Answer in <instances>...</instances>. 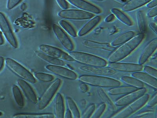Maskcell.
<instances>
[{"mask_svg": "<svg viewBox=\"0 0 157 118\" xmlns=\"http://www.w3.org/2000/svg\"><path fill=\"white\" fill-rule=\"evenodd\" d=\"M144 38V33H141L134 36L112 52L108 57V60L110 62H117L125 58L141 44Z\"/></svg>", "mask_w": 157, "mask_h": 118, "instance_id": "6da1fadb", "label": "cell"}, {"mask_svg": "<svg viewBox=\"0 0 157 118\" xmlns=\"http://www.w3.org/2000/svg\"><path fill=\"white\" fill-rule=\"evenodd\" d=\"M79 80L88 85L102 88H112L121 85L117 80L102 76L83 75L79 77Z\"/></svg>", "mask_w": 157, "mask_h": 118, "instance_id": "7a4b0ae2", "label": "cell"}, {"mask_svg": "<svg viewBox=\"0 0 157 118\" xmlns=\"http://www.w3.org/2000/svg\"><path fill=\"white\" fill-rule=\"evenodd\" d=\"M69 55L74 61L86 65L106 67L107 61L105 59L94 55L80 52L71 51Z\"/></svg>", "mask_w": 157, "mask_h": 118, "instance_id": "3957f363", "label": "cell"}, {"mask_svg": "<svg viewBox=\"0 0 157 118\" xmlns=\"http://www.w3.org/2000/svg\"><path fill=\"white\" fill-rule=\"evenodd\" d=\"M149 99V95L145 93L132 103L129 104L125 108L111 118H128L145 106L148 102Z\"/></svg>", "mask_w": 157, "mask_h": 118, "instance_id": "277c9868", "label": "cell"}, {"mask_svg": "<svg viewBox=\"0 0 157 118\" xmlns=\"http://www.w3.org/2000/svg\"><path fill=\"white\" fill-rule=\"evenodd\" d=\"M5 63L7 67L11 71L22 79L32 84H35L36 82V78L33 74L15 60L7 58L5 60Z\"/></svg>", "mask_w": 157, "mask_h": 118, "instance_id": "5b68a950", "label": "cell"}, {"mask_svg": "<svg viewBox=\"0 0 157 118\" xmlns=\"http://www.w3.org/2000/svg\"><path fill=\"white\" fill-rule=\"evenodd\" d=\"M61 84V80L57 78L46 89L39 100L38 108L40 110H43L48 106L59 88Z\"/></svg>", "mask_w": 157, "mask_h": 118, "instance_id": "8992f818", "label": "cell"}, {"mask_svg": "<svg viewBox=\"0 0 157 118\" xmlns=\"http://www.w3.org/2000/svg\"><path fill=\"white\" fill-rule=\"evenodd\" d=\"M58 16L63 19L85 20L90 19L94 16V14L80 10L67 9L60 11L58 13Z\"/></svg>", "mask_w": 157, "mask_h": 118, "instance_id": "52a82bcc", "label": "cell"}, {"mask_svg": "<svg viewBox=\"0 0 157 118\" xmlns=\"http://www.w3.org/2000/svg\"><path fill=\"white\" fill-rule=\"evenodd\" d=\"M39 49L41 53L54 58L71 62L75 61L69 54L56 47L47 45H42L39 46Z\"/></svg>", "mask_w": 157, "mask_h": 118, "instance_id": "ba28073f", "label": "cell"}, {"mask_svg": "<svg viewBox=\"0 0 157 118\" xmlns=\"http://www.w3.org/2000/svg\"><path fill=\"white\" fill-rule=\"evenodd\" d=\"M0 29L10 44L14 48H17L18 46L17 40L9 22L5 14L1 12H0Z\"/></svg>", "mask_w": 157, "mask_h": 118, "instance_id": "9c48e42d", "label": "cell"}, {"mask_svg": "<svg viewBox=\"0 0 157 118\" xmlns=\"http://www.w3.org/2000/svg\"><path fill=\"white\" fill-rule=\"evenodd\" d=\"M52 28L56 37L64 48L68 51H72L74 48L73 43L63 30L56 24H53Z\"/></svg>", "mask_w": 157, "mask_h": 118, "instance_id": "30bf717a", "label": "cell"}, {"mask_svg": "<svg viewBox=\"0 0 157 118\" xmlns=\"http://www.w3.org/2000/svg\"><path fill=\"white\" fill-rule=\"evenodd\" d=\"M147 89L145 88H139L117 100L115 102L116 106H127L136 100L147 92Z\"/></svg>", "mask_w": 157, "mask_h": 118, "instance_id": "8fae6325", "label": "cell"}, {"mask_svg": "<svg viewBox=\"0 0 157 118\" xmlns=\"http://www.w3.org/2000/svg\"><path fill=\"white\" fill-rule=\"evenodd\" d=\"M46 69L50 72L67 79L75 80L78 78L76 73L69 69L61 66L48 65Z\"/></svg>", "mask_w": 157, "mask_h": 118, "instance_id": "7c38bea8", "label": "cell"}, {"mask_svg": "<svg viewBox=\"0 0 157 118\" xmlns=\"http://www.w3.org/2000/svg\"><path fill=\"white\" fill-rule=\"evenodd\" d=\"M79 69L84 72L94 75L111 76L116 73V71L110 67H105L91 66L85 65L79 67Z\"/></svg>", "mask_w": 157, "mask_h": 118, "instance_id": "4fadbf2b", "label": "cell"}, {"mask_svg": "<svg viewBox=\"0 0 157 118\" xmlns=\"http://www.w3.org/2000/svg\"><path fill=\"white\" fill-rule=\"evenodd\" d=\"M109 67L115 71L125 72H136L142 71L144 68L142 65L122 63L119 62H110Z\"/></svg>", "mask_w": 157, "mask_h": 118, "instance_id": "5bb4252c", "label": "cell"}, {"mask_svg": "<svg viewBox=\"0 0 157 118\" xmlns=\"http://www.w3.org/2000/svg\"><path fill=\"white\" fill-rule=\"evenodd\" d=\"M67 1L71 5L85 12L94 14H99L101 13L100 8L85 0H67Z\"/></svg>", "mask_w": 157, "mask_h": 118, "instance_id": "9a60e30c", "label": "cell"}, {"mask_svg": "<svg viewBox=\"0 0 157 118\" xmlns=\"http://www.w3.org/2000/svg\"><path fill=\"white\" fill-rule=\"evenodd\" d=\"M17 83L18 86L22 90L27 99L32 103L37 104L38 102L37 95L27 81L23 79H19Z\"/></svg>", "mask_w": 157, "mask_h": 118, "instance_id": "2e32d148", "label": "cell"}, {"mask_svg": "<svg viewBox=\"0 0 157 118\" xmlns=\"http://www.w3.org/2000/svg\"><path fill=\"white\" fill-rule=\"evenodd\" d=\"M157 47V39H152L146 46L140 56L139 64L143 65L145 64L148 58L156 50Z\"/></svg>", "mask_w": 157, "mask_h": 118, "instance_id": "e0dca14e", "label": "cell"}, {"mask_svg": "<svg viewBox=\"0 0 157 118\" xmlns=\"http://www.w3.org/2000/svg\"><path fill=\"white\" fill-rule=\"evenodd\" d=\"M82 43L85 47L94 50L113 52L116 49L115 48L107 43H99L93 41L84 40Z\"/></svg>", "mask_w": 157, "mask_h": 118, "instance_id": "ac0fdd59", "label": "cell"}, {"mask_svg": "<svg viewBox=\"0 0 157 118\" xmlns=\"http://www.w3.org/2000/svg\"><path fill=\"white\" fill-rule=\"evenodd\" d=\"M132 76L134 78L137 79L152 88L157 89V78L151 76L146 73L141 72L140 71L136 72L132 74Z\"/></svg>", "mask_w": 157, "mask_h": 118, "instance_id": "d6986e66", "label": "cell"}, {"mask_svg": "<svg viewBox=\"0 0 157 118\" xmlns=\"http://www.w3.org/2000/svg\"><path fill=\"white\" fill-rule=\"evenodd\" d=\"M101 19V18L99 15L91 18L80 30L78 33V36H82L87 34L100 22Z\"/></svg>", "mask_w": 157, "mask_h": 118, "instance_id": "ffe728a7", "label": "cell"}, {"mask_svg": "<svg viewBox=\"0 0 157 118\" xmlns=\"http://www.w3.org/2000/svg\"><path fill=\"white\" fill-rule=\"evenodd\" d=\"M55 117L63 118L65 113L64 100L62 95L58 93L56 96L55 101Z\"/></svg>", "mask_w": 157, "mask_h": 118, "instance_id": "44dd1931", "label": "cell"}, {"mask_svg": "<svg viewBox=\"0 0 157 118\" xmlns=\"http://www.w3.org/2000/svg\"><path fill=\"white\" fill-rule=\"evenodd\" d=\"M151 0H129L124 4L122 9L125 12H130L146 5Z\"/></svg>", "mask_w": 157, "mask_h": 118, "instance_id": "7402d4cb", "label": "cell"}, {"mask_svg": "<svg viewBox=\"0 0 157 118\" xmlns=\"http://www.w3.org/2000/svg\"><path fill=\"white\" fill-rule=\"evenodd\" d=\"M135 32L128 31L121 33L116 37L111 43V45L115 47L124 44L135 36Z\"/></svg>", "mask_w": 157, "mask_h": 118, "instance_id": "603a6c76", "label": "cell"}, {"mask_svg": "<svg viewBox=\"0 0 157 118\" xmlns=\"http://www.w3.org/2000/svg\"><path fill=\"white\" fill-rule=\"evenodd\" d=\"M111 12L119 21L127 26H132L133 22L130 18L126 14L120 9L113 8L111 9Z\"/></svg>", "mask_w": 157, "mask_h": 118, "instance_id": "cb8c5ba5", "label": "cell"}, {"mask_svg": "<svg viewBox=\"0 0 157 118\" xmlns=\"http://www.w3.org/2000/svg\"><path fill=\"white\" fill-rule=\"evenodd\" d=\"M138 89V88L135 87L130 86H119L110 88L109 90V93L113 95H124L130 93Z\"/></svg>", "mask_w": 157, "mask_h": 118, "instance_id": "d4e9b609", "label": "cell"}, {"mask_svg": "<svg viewBox=\"0 0 157 118\" xmlns=\"http://www.w3.org/2000/svg\"><path fill=\"white\" fill-rule=\"evenodd\" d=\"M36 55L39 58L43 60V61L48 63L50 65L61 66H64L65 65V62L63 60H58V59L49 57L44 53L38 52L36 53Z\"/></svg>", "mask_w": 157, "mask_h": 118, "instance_id": "484cf974", "label": "cell"}, {"mask_svg": "<svg viewBox=\"0 0 157 118\" xmlns=\"http://www.w3.org/2000/svg\"><path fill=\"white\" fill-rule=\"evenodd\" d=\"M54 114L52 113L16 114L13 116L14 118H54Z\"/></svg>", "mask_w": 157, "mask_h": 118, "instance_id": "4316f807", "label": "cell"}, {"mask_svg": "<svg viewBox=\"0 0 157 118\" xmlns=\"http://www.w3.org/2000/svg\"><path fill=\"white\" fill-rule=\"evenodd\" d=\"M12 92L16 104L20 108H23L25 105V100L19 87L14 85L12 87Z\"/></svg>", "mask_w": 157, "mask_h": 118, "instance_id": "83f0119b", "label": "cell"}, {"mask_svg": "<svg viewBox=\"0 0 157 118\" xmlns=\"http://www.w3.org/2000/svg\"><path fill=\"white\" fill-rule=\"evenodd\" d=\"M121 81L129 86L135 87L138 89L144 88V83L132 77H122Z\"/></svg>", "mask_w": 157, "mask_h": 118, "instance_id": "f1b7e54d", "label": "cell"}, {"mask_svg": "<svg viewBox=\"0 0 157 118\" xmlns=\"http://www.w3.org/2000/svg\"><path fill=\"white\" fill-rule=\"evenodd\" d=\"M67 106L71 111L72 116L74 118H80L81 117V114L78 110V106L73 100L70 97H67L66 99Z\"/></svg>", "mask_w": 157, "mask_h": 118, "instance_id": "f546056e", "label": "cell"}, {"mask_svg": "<svg viewBox=\"0 0 157 118\" xmlns=\"http://www.w3.org/2000/svg\"><path fill=\"white\" fill-rule=\"evenodd\" d=\"M137 25L141 33H144L146 30V22L144 12L142 11H137L136 13Z\"/></svg>", "mask_w": 157, "mask_h": 118, "instance_id": "4dcf8cb0", "label": "cell"}, {"mask_svg": "<svg viewBox=\"0 0 157 118\" xmlns=\"http://www.w3.org/2000/svg\"><path fill=\"white\" fill-rule=\"evenodd\" d=\"M59 24L64 31H65L70 36L76 37L77 33L75 29L69 22L64 20H61L59 22Z\"/></svg>", "mask_w": 157, "mask_h": 118, "instance_id": "1f68e13d", "label": "cell"}, {"mask_svg": "<svg viewBox=\"0 0 157 118\" xmlns=\"http://www.w3.org/2000/svg\"><path fill=\"white\" fill-rule=\"evenodd\" d=\"M98 93L100 99L103 101L104 103L106 104V106H108L110 109L114 110L116 109L114 104L103 90H98Z\"/></svg>", "mask_w": 157, "mask_h": 118, "instance_id": "d6a6232c", "label": "cell"}, {"mask_svg": "<svg viewBox=\"0 0 157 118\" xmlns=\"http://www.w3.org/2000/svg\"><path fill=\"white\" fill-rule=\"evenodd\" d=\"M34 77L38 81L44 82H51L54 79V77L51 74L41 72L36 73Z\"/></svg>", "mask_w": 157, "mask_h": 118, "instance_id": "836d02e7", "label": "cell"}, {"mask_svg": "<svg viewBox=\"0 0 157 118\" xmlns=\"http://www.w3.org/2000/svg\"><path fill=\"white\" fill-rule=\"evenodd\" d=\"M106 105L105 103H102L98 106L97 109H95L93 114L91 116L90 118H99L103 114L104 112L106 109Z\"/></svg>", "mask_w": 157, "mask_h": 118, "instance_id": "e575fe53", "label": "cell"}, {"mask_svg": "<svg viewBox=\"0 0 157 118\" xmlns=\"http://www.w3.org/2000/svg\"><path fill=\"white\" fill-rule=\"evenodd\" d=\"M96 109V105L94 104H91L86 108V110L82 113L81 117L82 118H90Z\"/></svg>", "mask_w": 157, "mask_h": 118, "instance_id": "d590c367", "label": "cell"}, {"mask_svg": "<svg viewBox=\"0 0 157 118\" xmlns=\"http://www.w3.org/2000/svg\"><path fill=\"white\" fill-rule=\"evenodd\" d=\"M143 69H144V71L146 73L154 78H157V71L156 69L148 66H145Z\"/></svg>", "mask_w": 157, "mask_h": 118, "instance_id": "8d00e7d4", "label": "cell"}, {"mask_svg": "<svg viewBox=\"0 0 157 118\" xmlns=\"http://www.w3.org/2000/svg\"><path fill=\"white\" fill-rule=\"evenodd\" d=\"M22 0H8L7 7L8 10L13 9L21 2Z\"/></svg>", "mask_w": 157, "mask_h": 118, "instance_id": "74e56055", "label": "cell"}, {"mask_svg": "<svg viewBox=\"0 0 157 118\" xmlns=\"http://www.w3.org/2000/svg\"><path fill=\"white\" fill-rule=\"evenodd\" d=\"M157 103V93H155L153 96L151 100L147 104V106L148 107L152 108L156 105Z\"/></svg>", "mask_w": 157, "mask_h": 118, "instance_id": "f35d334b", "label": "cell"}, {"mask_svg": "<svg viewBox=\"0 0 157 118\" xmlns=\"http://www.w3.org/2000/svg\"><path fill=\"white\" fill-rule=\"evenodd\" d=\"M60 7L63 10L68 9V4L66 0H56Z\"/></svg>", "mask_w": 157, "mask_h": 118, "instance_id": "ab89813d", "label": "cell"}, {"mask_svg": "<svg viewBox=\"0 0 157 118\" xmlns=\"http://www.w3.org/2000/svg\"><path fill=\"white\" fill-rule=\"evenodd\" d=\"M157 7L156 6L155 7L151 8V9L147 12V15L148 17L152 18L157 16Z\"/></svg>", "mask_w": 157, "mask_h": 118, "instance_id": "60d3db41", "label": "cell"}, {"mask_svg": "<svg viewBox=\"0 0 157 118\" xmlns=\"http://www.w3.org/2000/svg\"><path fill=\"white\" fill-rule=\"evenodd\" d=\"M115 16L113 14H110L108 15L107 17L105 18V22L109 23L113 22L115 19Z\"/></svg>", "mask_w": 157, "mask_h": 118, "instance_id": "b9f144b4", "label": "cell"}, {"mask_svg": "<svg viewBox=\"0 0 157 118\" xmlns=\"http://www.w3.org/2000/svg\"><path fill=\"white\" fill-rule=\"evenodd\" d=\"M157 5V0H151L147 4V7L148 8H152L156 6Z\"/></svg>", "mask_w": 157, "mask_h": 118, "instance_id": "7bdbcfd3", "label": "cell"}, {"mask_svg": "<svg viewBox=\"0 0 157 118\" xmlns=\"http://www.w3.org/2000/svg\"><path fill=\"white\" fill-rule=\"evenodd\" d=\"M79 88L82 92H86L88 91L87 85H86V84L84 83L83 82L80 85Z\"/></svg>", "mask_w": 157, "mask_h": 118, "instance_id": "ee69618b", "label": "cell"}, {"mask_svg": "<svg viewBox=\"0 0 157 118\" xmlns=\"http://www.w3.org/2000/svg\"><path fill=\"white\" fill-rule=\"evenodd\" d=\"M149 26L150 28L153 31L155 32V34H157V25L155 24V23H154V22H151L149 24Z\"/></svg>", "mask_w": 157, "mask_h": 118, "instance_id": "f6af8a7d", "label": "cell"}, {"mask_svg": "<svg viewBox=\"0 0 157 118\" xmlns=\"http://www.w3.org/2000/svg\"><path fill=\"white\" fill-rule=\"evenodd\" d=\"M73 117L72 114L69 110V109H67L66 112L64 113V117L66 118H72Z\"/></svg>", "mask_w": 157, "mask_h": 118, "instance_id": "bcb514c9", "label": "cell"}, {"mask_svg": "<svg viewBox=\"0 0 157 118\" xmlns=\"http://www.w3.org/2000/svg\"><path fill=\"white\" fill-rule=\"evenodd\" d=\"M5 64V60L2 57H0V73L2 71Z\"/></svg>", "mask_w": 157, "mask_h": 118, "instance_id": "7dc6e473", "label": "cell"}, {"mask_svg": "<svg viewBox=\"0 0 157 118\" xmlns=\"http://www.w3.org/2000/svg\"><path fill=\"white\" fill-rule=\"evenodd\" d=\"M5 43L3 37L2 33L0 31V45H2Z\"/></svg>", "mask_w": 157, "mask_h": 118, "instance_id": "c3c4849f", "label": "cell"}, {"mask_svg": "<svg viewBox=\"0 0 157 118\" xmlns=\"http://www.w3.org/2000/svg\"><path fill=\"white\" fill-rule=\"evenodd\" d=\"M116 2L120 3V4H125L127 2V0H113Z\"/></svg>", "mask_w": 157, "mask_h": 118, "instance_id": "681fc988", "label": "cell"}, {"mask_svg": "<svg viewBox=\"0 0 157 118\" xmlns=\"http://www.w3.org/2000/svg\"><path fill=\"white\" fill-rule=\"evenodd\" d=\"M26 4L23 3L22 4L21 6V9L22 11H24L26 8Z\"/></svg>", "mask_w": 157, "mask_h": 118, "instance_id": "f907efd6", "label": "cell"}, {"mask_svg": "<svg viewBox=\"0 0 157 118\" xmlns=\"http://www.w3.org/2000/svg\"><path fill=\"white\" fill-rule=\"evenodd\" d=\"M89 1H96V2H103V1H105V0H89Z\"/></svg>", "mask_w": 157, "mask_h": 118, "instance_id": "816d5d0a", "label": "cell"}, {"mask_svg": "<svg viewBox=\"0 0 157 118\" xmlns=\"http://www.w3.org/2000/svg\"><path fill=\"white\" fill-rule=\"evenodd\" d=\"M154 18V20L155 21V22H157V16L155 17Z\"/></svg>", "mask_w": 157, "mask_h": 118, "instance_id": "f5cc1de1", "label": "cell"}]
</instances>
